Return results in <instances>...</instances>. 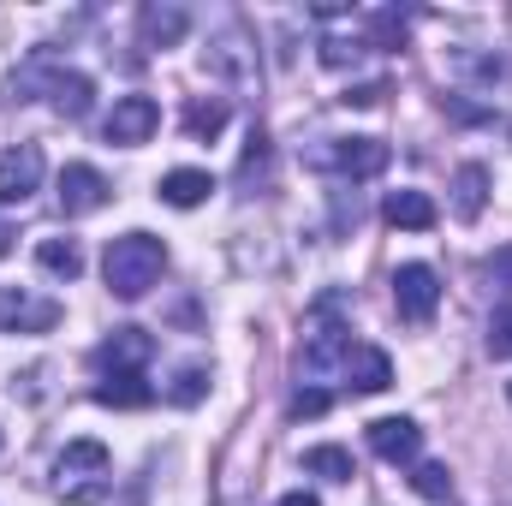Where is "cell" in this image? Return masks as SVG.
Masks as SVG:
<instances>
[{
  "label": "cell",
  "instance_id": "6da1fadb",
  "mask_svg": "<svg viewBox=\"0 0 512 506\" xmlns=\"http://www.w3.org/2000/svg\"><path fill=\"white\" fill-rule=\"evenodd\" d=\"M167 268V245L155 233H120L108 256H102V274H108V292L114 298H143Z\"/></svg>",
  "mask_w": 512,
  "mask_h": 506
},
{
  "label": "cell",
  "instance_id": "7a4b0ae2",
  "mask_svg": "<svg viewBox=\"0 0 512 506\" xmlns=\"http://www.w3.org/2000/svg\"><path fill=\"white\" fill-rule=\"evenodd\" d=\"M108 477H114V453L102 441H72L54 459V495L72 506H96L108 495Z\"/></svg>",
  "mask_w": 512,
  "mask_h": 506
},
{
  "label": "cell",
  "instance_id": "3957f363",
  "mask_svg": "<svg viewBox=\"0 0 512 506\" xmlns=\"http://www.w3.org/2000/svg\"><path fill=\"white\" fill-rule=\"evenodd\" d=\"M346 358H352V328L340 322V298H322L310 310V328H304V346H298V370L322 381L334 370H346Z\"/></svg>",
  "mask_w": 512,
  "mask_h": 506
},
{
  "label": "cell",
  "instance_id": "277c9868",
  "mask_svg": "<svg viewBox=\"0 0 512 506\" xmlns=\"http://www.w3.org/2000/svg\"><path fill=\"white\" fill-rule=\"evenodd\" d=\"M316 173H340V179H376L387 167V143L382 137H322L304 155Z\"/></svg>",
  "mask_w": 512,
  "mask_h": 506
},
{
  "label": "cell",
  "instance_id": "5b68a950",
  "mask_svg": "<svg viewBox=\"0 0 512 506\" xmlns=\"http://www.w3.org/2000/svg\"><path fill=\"white\" fill-rule=\"evenodd\" d=\"M393 304H399L405 322L423 328V322L441 310V274H435L429 262H405V268H393Z\"/></svg>",
  "mask_w": 512,
  "mask_h": 506
},
{
  "label": "cell",
  "instance_id": "8992f818",
  "mask_svg": "<svg viewBox=\"0 0 512 506\" xmlns=\"http://www.w3.org/2000/svg\"><path fill=\"white\" fill-rule=\"evenodd\" d=\"M36 191H42V149L36 143L6 149L0 155V209H24Z\"/></svg>",
  "mask_w": 512,
  "mask_h": 506
},
{
  "label": "cell",
  "instance_id": "52a82bcc",
  "mask_svg": "<svg viewBox=\"0 0 512 506\" xmlns=\"http://www.w3.org/2000/svg\"><path fill=\"white\" fill-rule=\"evenodd\" d=\"M161 126V108L149 102V96H120L114 102V114L102 120V137L108 143H120V149H137V143H149Z\"/></svg>",
  "mask_w": 512,
  "mask_h": 506
},
{
  "label": "cell",
  "instance_id": "ba28073f",
  "mask_svg": "<svg viewBox=\"0 0 512 506\" xmlns=\"http://www.w3.org/2000/svg\"><path fill=\"white\" fill-rule=\"evenodd\" d=\"M155 358V340L143 328H114L102 346H96V370L102 376H143V364Z\"/></svg>",
  "mask_w": 512,
  "mask_h": 506
},
{
  "label": "cell",
  "instance_id": "9c48e42d",
  "mask_svg": "<svg viewBox=\"0 0 512 506\" xmlns=\"http://www.w3.org/2000/svg\"><path fill=\"white\" fill-rule=\"evenodd\" d=\"M108 197H114V185H108L90 161H72V167L60 173V209H66V215H96Z\"/></svg>",
  "mask_w": 512,
  "mask_h": 506
},
{
  "label": "cell",
  "instance_id": "30bf717a",
  "mask_svg": "<svg viewBox=\"0 0 512 506\" xmlns=\"http://www.w3.org/2000/svg\"><path fill=\"white\" fill-rule=\"evenodd\" d=\"M370 453L387 459V465H417L423 429H417L411 417H376V423H370Z\"/></svg>",
  "mask_w": 512,
  "mask_h": 506
},
{
  "label": "cell",
  "instance_id": "8fae6325",
  "mask_svg": "<svg viewBox=\"0 0 512 506\" xmlns=\"http://www.w3.org/2000/svg\"><path fill=\"white\" fill-rule=\"evenodd\" d=\"M209 72H221V78H256V42H251V30L227 24V30L209 42Z\"/></svg>",
  "mask_w": 512,
  "mask_h": 506
},
{
  "label": "cell",
  "instance_id": "7c38bea8",
  "mask_svg": "<svg viewBox=\"0 0 512 506\" xmlns=\"http://www.w3.org/2000/svg\"><path fill=\"white\" fill-rule=\"evenodd\" d=\"M54 322H60V304H48V298H24L18 286L0 292V328H6V334H42V328H54Z\"/></svg>",
  "mask_w": 512,
  "mask_h": 506
},
{
  "label": "cell",
  "instance_id": "4fadbf2b",
  "mask_svg": "<svg viewBox=\"0 0 512 506\" xmlns=\"http://www.w3.org/2000/svg\"><path fill=\"white\" fill-rule=\"evenodd\" d=\"M346 387H352V393H387V387H393V358H387L382 346H352V358H346Z\"/></svg>",
  "mask_w": 512,
  "mask_h": 506
},
{
  "label": "cell",
  "instance_id": "5bb4252c",
  "mask_svg": "<svg viewBox=\"0 0 512 506\" xmlns=\"http://www.w3.org/2000/svg\"><path fill=\"white\" fill-rule=\"evenodd\" d=\"M191 30V18H185V6H143L137 12V36H143V48H173L179 36Z\"/></svg>",
  "mask_w": 512,
  "mask_h": 506
},
{
  "label": "cell",
  "instance_id": "9a60e30c",
  "mask_svg": "<svg viewBox=\"0 0 512 506\" xmlns=\"http://www.w3.org/2000/svg\"><path fill=\"white\" fill-rule=\"evenodd\" d=\"M48 102H54V114L84 120V114L96 108V84H90L84 72H48Z\"/></svg>",
  "mask_w": 512,
  "mask_h": 506
},
{
  "label": "cell",
  "instance_id": "2e32d148",
  "mask_svg": "<svg viewBox=\"0 0 512 506\" xmlns=\"http://www.w3.org/2000/svg\"><path fill=\"white\" fill-rule=\"evenodd\" d=\"M483 203H489V167L483 161H465L453 173V215L459 221H483Z\"/></svg>",
  "mask_w": 512,
  "mask_h": 506
},
{
  "label": "cell",
  "instance_id": "e0dca14e",
  "mask_svg": "<svg viewBox=\"0 0 512 506\" xmlns=\"http://www.w3.org/2000/svg\"><path fill=\"white\" fill-rule=\"evenodd\" d=\"M382 215L393 221V227H405V233H429V227L441 221V215H435V203H429L423 191H393V197L382 203Z\"/></svg>",
  "mask_w": 512,
  "mask_h": 506
},
{
  "label": "cell",
  "instance_id": "ac0fdd59",
  "mask_svg": "<svg viewBox=\"0 0 512 506\" xmlns=\"http://www.w3.org/2000/svg\"><path fill=\"white\" fill-rule=\"evenodd\" d=\"M209 191H215V179H209L203 167H173V173L161 179V203H173V209H197Z\"/></svg>",
  "mask_w": 512,
  "mask_h": 506
},
{
  "label": "cell",
  "instance_id": "d6986e66",
  "mask_svg": "<svg viewBox=\"0 0 512 506\" xmlns=\"http://www.w3.org/2000/svg\"><path fill=\"white\" fill-rule=\"evenodd\" d=\"M96 399H102V405H114V411H143V405L155 399V387H149L143 376H102Z\"/></svg>",
  "mask_w": 512,
  "mask_h": 506
},
{
  "label": "cell",
  "instance_id": "ffe728a7",
  "mask_svg": "<svg viewBox=\"0 0 512 506\" xmlns=\"http://www.w3.org/2000/svg\"><path fill=\"white\" fill-rule=\"evenodd\" d=\"M36 262H42V274H54V280H78V274H84L78 239H42V245H36Z\"/></svg>",
  "mask_w": 512,
  "mask_h": 506
},
{
  "label": "cell",
  "instance_id": "44dd1931",
  "mask_svg": "<svg viewBox=\"0 0 512 506\" xmlns=\"http://www.w3.org/2000/svg\"><path fill=\"white\" fill-rule=\"evenodd\" d=\"M304 471H310V477H328V483H352V477H358V459H352L346 447H310V453H304Z\"/></svg>",
  "mask_w": 512,
  "mask_h": 506
},
{
  "label": "cell",
  "instance_id": "7402d4cb",
  "mask_svg": "<svg viewBox=\"0 0 512 506\" xmlns=\"http://www.w3.org/2000/svg\"><path fill=\"white\" fill-rule=\"evenodd\" d=\"M221 126H227V102H221V96H197V102L185 108V131H191L197 143L221 137Z\"/></svg>",
  "mask_w": 512,
  "mask_h": 506
},
{
  "label": "cell",
  "instance_id": "603a6c76",
  "mask_svg": "<svg viewBox=\"0 0 512 506\" xmlns=\"http://www.w3.org/2000/svg\"><path fill=\"white\" fill-rule=\"evenodd\" d=\"M411 489H417V495H423V501H453V471H447V465H435V459H423V465H417V471H411Z\"/></svg>",
  "mask_w": 512,
  "mask_h": 506
},
{
  "label": "cell",
  "instance_id": "cb8c5ba5",
  "mask_svg": "<svg viewBox=\"0 0 512 506\" xmlns=\"http://www.w3.org/2000/svg\"><path fill=\"white\" fill-rule=\"evenodd\" d=\"M268 161H274V149H268V131H251V143H245V161H239V185L268 179Z\"/></svg>",
  "mask_w": 512,
  "mask_h": 506
},
{
  "label": "cell",
  "instance_id": "d4e9b609",
  "mask_svg": "<svg viewBox=\"0 0 512 506\" xmlns=\"http://www.w3.org/2000/svg\"><path fill=\"white\" fill-rule=\"evenodd\" d=\"M203 393H209V370H203V364H185V370L173 376V387H167L173 405H197Z\"/></svg>",
  "mask_w": 512,
  "mask_h": 506
},
{
  "label": "cell",
  "instance_id": "484cf974",
  "mask_svg": "<svg viewBox=\"0 0 512 506\" xmlns=\"http://www.w3.org/2000/svg\"><path fill=\"white\" fill-rule=\"evenodd\" d=\"M370 54V42H358V36H328L322 42V66H358Z\"/></svg>",
  "mask_w": 512,
  "mask_h": 506
},
{
  "label": "cell",
  "instance_id": "4316f807",
  "mask_svg": "<svg viewBox=\"0 0 512 506\" xmlns=\"http://www.w3.org/2000/svg\"><path fill=\"white\" fill-rule=\"evenodd\" d=\"M370 42L376 48H405V18L399 12H376L370 18Z\"/></svg>",
  "mask_w": 512,
  "mask_h": 506
},
{
  "label": "cell",
  "instance_id": "83f0119b",
  "mask_svg": "<svg viewBox=\"0 0 512 506\" xmlns=\"http://www.w3.org/2000/svg\"><path fill=\"white\" fill-rule=\"evenodd\" d=\"M489 352H495V358H512V304H501V310L489 316Z\"/></svg>",
  "mask_w": 512,
  "mask_h": 506
},
{
  "label": "cell",
  "instance_id": "f1b7e54d",
  "mask_svg": "<svg viewBox=\"0 0 512 506\" xmlns=\"http://www.w3.org/2000/svg\"><path fill=\"white\" fill-rule=\"evenodd\" d=\"M322 411H328V393H316V387H298L292 405H286V417H298V423L304 417H322Z\"/></svg>",
  "mask_w": 512,
  "mask_h": 506
},
{
  "label": "cell",
  "instance_id": "f546056e",
  "mask_svg": "<svg viewBox=\"0 0 512 506\" xmlns=\"http://www.w3.org/2000/svg\"><path fill=\"white\" fill-rule=\"evenodd\" d=\"M382 96H387V84H364V90H346L340 102H346V108H376Z\"/></svg>",
  "mask_w": 512,
  "mask_h": 506
},
{
  "label": "cell",
  "instance_id": "4dcf8cb0",
  "mask_svg": "<svg viewBox=\"0 0 512 506\" xmlns=\"http://www.w3.org/2000/svg\"><path fill=\"white\" fill-rule=\"evenodd\" d=\"M274 506H322V501H316V495H304V489H298V495H280V501H274Z\"/></svg>",
  "mask_w": 512,
  "mask_h": 506
},
{
  "label": "cell",
  "instance_id": "1f68e13d",
  "mask_svg": "<svg viewBox=\"0 0 512 506\" xmlns=\"http://www.w3.org/2000/svg\"><path fill=\"white\" fill-rule=\"evenodd\" d=\"M12 251V227H6V221H0V256Z\"/></svg>",
  "mask_w": 512,
  "mask_h": 506
}]
</instances>
